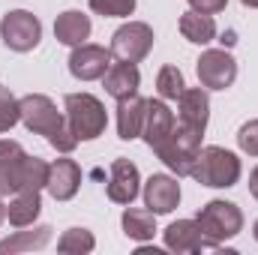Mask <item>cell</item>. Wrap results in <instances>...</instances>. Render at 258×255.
<instances>
[{"label":"cell","mask_w":258,"mask_h":255,"mask_svg":"<svg viewBox=\"0 0 258 255\" xmlns=\"http://www.w3.org/2000/svg\"><path fill=\"white\" fill-rule=\"evenodd\" d=\"M18 111H21V123L36 132V135H45V141L57 150V153H72L78 147V138L69 126L66 114L57 111V105L42 96V93H27L18 99Z\"/></svg>","instance_id":"obj_1"},{"label":"cell","mask_w":258,"mask_h":255,"mask_svg":"<svg viewBox=\"0 0 258 255\" xmlns=\"http://www.w3.org/2000/svg\"><path fill=\"white\" fill-rule=\"evenodd\" d=\"M240 171L243 165L231 150L210 144V147H201L189 177H195L201 186H210V189H228L240 180Z\"/></svg>","instance_id":"obj_2"},{"label":"cell","mask_w":258,"mask_h":255,"mask_svg":"<svg viewBox=\"0 0 258 255\" xmlns=\"http://www.w3.org/2000/svg\"><path fill=\"white\" fill-rule=\"evenodd\" d=\"M201 138H204V132L195 126H186V123H174L171 129V135L153 150L162 162H165V168H171L177 177H189L192 174V165L195 159H198V153H201Z\"/></svg>","instance_id":"obj_3"},{"label":"cell","mask_w":258,"mask_h":255,"mask_svg":"<svg viewBox=\"0 0 258 255\" xmlns=\"http://www.w3.org/2000/svg\"><path fill=\"white\" fill-rule=\"evenodd\" d=\"M195 222H198V228H201V234H204V240H207L210 246H222L225 240H231V237L240 234V228H243V213H240V207H237L234 201L213 198V201H207V204L198 210Z\"/></svg>","instance_id":"obj_4"},{"label":"cell","mask_w":258,"mask_h":255,"mask_svg":"<svg viewBox=\"0 0 258 255\" xmlns=\"http://www.w3.org/2000/svg\"><path fill=\"white\" fill-rule=\"evenodd\" d=\"M63 111H66V120H69V126H72L78 141H93L108 126L105 105L93 93H66Z\"/></svg>","instance_id":"obj_5"},{"label":"cell","mask_w":258,"mask_h":255,"mask_svg":"<svg viewBox=\"0 0 258 255\" xmlns=\"http://www.w3.org/2000/svg\"><path fill=\"white\" fill-rule=\"evenodd\" d=\"M0 39H3V45L6 48H12V51H33L36 45H39V39H42V24H39V18L33 15V12H27V9H12V12H6L3 15V21H0Z\"/></svg>","instance_id":"obj_6"},{"label":"cell","mask_w":258,"mask_h":255,"mask_svg":"<svg viewBox=\"0 0 258 255\" xmlns=\"http://www.w3.org/2000/svg\"><path fill=\"white\" fill-rule=\"evenodd\" d=\"M153 48V27L144 21H129L114 30L111 36V54L123 63H138Z\"/></svg>","instance_id":"obj_7"},{"label":"cell","mask_w":258,"mask_h":255,"mask_svg":"<svg viewBox=\"0 0 258 255\" xmlns=\"http://www.w3.org/2000/svg\"><path fill=\"white\" fill-rule=\"evenodd\" d=\"M237 78V60L225 48H210L198 57V81L204 90H225Z\"/></svg>","instance_id":"obj_8"},{"label":"cell","mask_w":258,"mask_h":255,"mask_svg":"<svg viewBox=\"0 0 258 255\" xmlns=\"http://www.w3.org/2000/svg\"><path fill=\"white\" fill-rule=\"evenodd\" d=\"M114 60L111 48H102V45H90V42H81L72 48L69 54V72L78 78V81H96L108 72V66Z\"/></svg>","instance_id":"obj_9"},{"label":"cell","mask_w":258,"mask_h":255,"mask_svg":"<svg viewBox=\"0 0 258 255\" xmlns=\"http://www.w3.org/2000/svg\"><path fill=\"white\" fill-rule=\"evenodd\" d=\"M180 204V183L171 174H150L144 183V207L156 216L171 213Z\"/></svg>","instance_id":"obj_10"},{"label":"cell","mask_w":258,"mask_h":255,"mask_svg":"<svg viewBox=\"0 0 258 255\" xmlns=\"http://www.w3.org/2000/svg\"><path fill=\"white\" fill-rule=\"evenodd\" d=\"M108 198L114 204H132L141 192V174L135 168V162L129 159H114L111 162V177H108Z\"/></svg>","instance_id":"obj_11"},{"label":"cell","mask_w":258,"mask_h":255,"mask_svg":"<svg viewBox=\"0 0 258 255\" xmlns=\"http://www.w3.org/2000/svg\"><path fill=\"white\" fill-rule=\"evenodd\" d=\"M174 111L162 102V99H147V111H144V126H141V135L147 141L150 150H156L174 129Z\"/></svg>","instance_id":"obj_12"},{"label":"cell","mask_w":258,"mask_h":255,"mask_svg":"<svg viewBox=\"0 0 258 255\" xmlns=\"http://www.w3.org/2000/svg\"><path fill=\"white\" fill-rule=\"evenodd\" d=\"M81 186V168L75 159H54L48 165V183L45 189L51 192L54 201H69Z\"/></svg>","instance_id":"obj_13"},{"label":"cell","mask_w":258,"mask_h":255,"mask_svg":"<svg viewBox=\"0 0 258 255\" xmlns=\"http://www.w3.org/2000/svg\"><path fill=\"white\" fill-rule=\"evenodd\" d=\"M162 237H165V246L177 255L180 252H201V249L210 246L204 240V234H201V228H198L195 219H177V222H171L162 231Z\"/></svg>","instance_id":"obj_14"},{"label":"cell","mask_w":258,"mask_h":255,"mask_svg":"<svg viewBox=\"0 0 258 255\" xmlns=\"http://www.w3.org/2000/svg\"><path fill=\"white\" fill-rule=\"evenodd\" d=\"M177 111H180V123L195 129H207L210 120V99H207V90L204 87H186L180 96H177Z\"/></svg>","instance_id":"obj_15"},{"label":"cell","mask_w":258,"mask_h":255,"mask_svg":"<svg viewBox=\"0 0 258 255\" xmlns=\"http://www.w3.org/2000/svg\"><path fill=\"white\" fill-rule=\"evenodd\" d=\"M102 84H105V93L114 96V99H126L138 93V84H141V72L135 63H111L108 72L102 75Z\"/></svg>","instance_id":"obj_16"},{"label":"cell","mask_w":258,"mask_h":255,"mask_svg":"<svg viewBox=\"0 0 258 255\" xmlns=\"http://www.w3.org/2000/svg\"><path fill=\"white\" fill-rule=\"evenodd\" d=\"M24 147L18 141H0V195L18 192V171L24 162Z\"/></svg>","instance_id":"obj_17"},{"label":"cell","mask_w":258,"mask_h":255,"mask_svg":"<svg viewBox=\"0 0 258 255\" xmlns=\"http://www.w3.org/2000/svg\"><path fill=\"white\" fill-rule=\"evenodd\" d=\"M144 111H147V99H141L138 93L126 96V99H117V135L123 141H132L141 135Z\"/></svg>","instance_id":"obj_18"},{"label":"cell","mask_w":258,"mask_h":255,"mask_svg":"<svg viewBox=\"0 0 258 255\" xmlns=\"http://www.w3.org/2000/svg\"><path fill=\"white\" fill-rule=\"evenodd\" d=\"M54 36H57V42L72 45V48L87 42L90 39V18L84 12H78V9H66L54 21Z\"/></svg>","instance_id":"obj_19"},{"label":"cell","mask_w":258,"mask_h":255,"mask_svg":"<svg viewBox=\"0 0 258 255\" xmlns=\"http://www.w3.org/2000/svg\"><path fill=\"white\" fill-rule=\"evenodd\" d=\"M39 210H42V195L39 192H15L9 207H6V219L15 228H27V225L36 222Z\"/></svg>","instance_id":"obj_20"},{"label":"cell","mask_w":258,"mask_h":255,"mask_svg":"<svg viewBox=\"0 0 258 255\" xmlns=\"http://www.w3.org/2000/svg\"><path fill=\"white\" fill-rule=\"evenodd\" d=\"M180 33H183V39H189L195 45H207L216 39V21H213V15L189 9L180 15Z\"/></svg>","instance_id":"obj_21"},{"label":"cell","mask_w":258,"mask_h":255,"mask_svg":"<svg viewBox=\"0 0 258 255\" xmlns=\"http://www.w3.org/2000/svg\"><path fill=\"white\" fill-rule=\"evenodd\" d=\"M120 222H123V234L132 240H150L156 234V213L147 207H126Z\"/></svg>","instance_id":"obj_22"},{"label":"cell","mask_w":258,"mask_h":255,"mask_svg":"<svg viewBox=\"0 0 258 255\" xmlns=\"http://www.w3.org/2000/svg\"><path fill=\"white\" fill-rule=\"evenodd\" d=\"M51 240V225H36L33 231H18L6 240H0V255L3 252H24V249H42Z\"/></svg>","instance_id":"obj_23"},{"label":"cell","mask_w":258,"mask_h":255,"mask_svg":"<svg viewBox=\"0 0 258 255\" xmlns=\"http://www.w3.org/2000/svg\"><path fill=\"white\" fill-rule=\"evenodd\" d=\"M48 183V162L39 156H24L18 171V192H42Z\"/></svg>","instance_id":"obj_24"},{"label":"cell","mask_w":258,"mask_h":255,"mask_svg":"<svg viewBox=\"0 0 258 255\" xmlns=\"http://www.w3.org/2000/svg\"><path fill=\"white\" fill-rule=\"evenodd\" d=\"M96 246V237L87 231V228H69L63 231V237L57 240V249L66 255H84V252H93Z\"/></svg>","instance_id":"obj_25"},{"label":"cell","mask_w":258,"mask_h":255,"mask_svg":"<svg viewBox=\"0 0 258 255\" xmlns=\"http://www.w3.org/2000/svg\"><path fill=\"white\" fill-rule=\"evenodd\" d=\"M156 90H159L162 99H177V96L186 90V84H183V72H180L177 66H162L159 75H156Z\"/></svg>","instance_id":"obj_26"},{"label":"cell","mask_w":258,"mask_h":255,"mask_svg":"<svg viewBox=\"0 0 258 255\" xmlns=\"http://www.w3.org/2000/svg\"><path fill=\"white\" fill-rule=\"evenodd\" d=\"M18 120H21L18 99L9 93V87H0V132H9Z\"/></svg>","instance_id":"obj_27"},{"label":"cell","mask_w":258,"mask_h":255,"mask_svg":"<svg viewBox=\"0 0 258 255\" xmlns=\"http://www.w3.org/2000/svg\"><path fill=\"white\" fill-rule=\"evenodd\" d=\"M90 9L105 18H126L135 12V0H90Z\"/></svg>","instance_id":"obj_28"},{"label":"cell","mask_w":258,"mask_h":255,"mask_svg":"<svg viewBox=\"0 0 258 255\" xmlns=\"http://www.w3.org/2000/svg\"><path fill=\"white\" fill-rule=\"evenodd\" d=\"M237 144H240L243 153L258 156V120H249V123L240 126V132H237Z\"/></svg>","instance_id":"obj_29"},{"label":"cell","mask_w":258,"mask_h":255,"mask_svg":"<svg viewBox=\"0 0 258 255\" xmlns=\"http://www.w3.org/2000/svg\"><path fill=\"white\" fill-rule=\"evenodd\" d=\"M189 6H192L195 12H204V15H216V12H222V9L228 6V0H189Z\"/></svg>","instance_id":"obj_30"},{"label":"cell","mask_w":258,"mask_h":255,"mask_svg":"<svg viewBox=\"0 0 258 255\" xmlns=\"http://www.w3.org/2000/svg\"><path fill=\"white\" fill-rule=\"evenodd\" d=\"M249 192H252V198L258 201V165L252 168V174H249Z\"/></svg>","instance_id":"obj_31"},{"label":"cell","mask_w":258,"mask_h":255,"mask_svg":"<svg viewBox=\"0 0 258 255\" xmlns=\"http://www.w3.org/2000/svg\"><path fill=\"white\" fill-rule=\"evenodd\" d=\"M3 219H6V204H3V195H0V225H3Z\"/></svg>","instance_id":"obj_32"},{"label":"cell","mask_w":258,"mask_h":255,"mask_svg":"<svg viewBox=\"0 0 258 255\" xmlns=\"http://www.w3.org/2000/svg\"><path fill=\"white\" fill-rule=\"evenodd\" d=\"M243 6H249V9H258V0H240Z\"/></svg>","instance_id":"obj_33"},{"label":"cell","mask_w":258,"mask_h":255,"mask_svg":"<svg viewBox=\"0 0 258 255\" xmlns=\"http://www.w3.org/2000/svg\"><path fill=\"white\" fill-rule=\"evenodd\" d=\"M252 237L258 240V219H255V225H252Z\"/></svg>","instance_id":"obj_34"}]
</instances>
